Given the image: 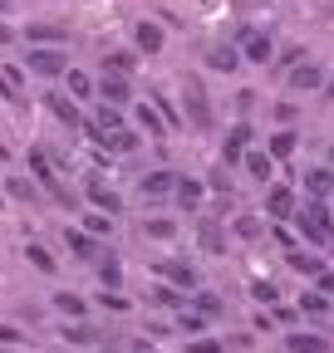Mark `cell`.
I'll list each match as a JSON object with an SVG mask.
<instances>
[{
	"instance_id": "obj_14",
	"label": "cell",
	"mask_w": 334,
	"mask_h": 353,
	"mask_svg": "<svg viewBox=\"0 0 334 353\" xmlns=\"http://www.w3.org/2000/svg\"><path fill=\"white\" fill-rule=\"evenodd\" d=\"M138 192H143V201H167L177 192V172H148L138 182Z\"/></svg>"
},
{
	"instance_id": "obj_49",
	"label": "cell",
	"mask_w": 334,
	"mask_h": 353,
	"mask_svg": "<svg viewBox=\"0 0 334 353\" xmlns=\"http://www.w3.org/2000/svg\"><path fill=\"white\" fill-rule=\"evenodd\" d=\"M320 99H334V74L324 79V88H320Z\"/></svg>"
},
{
	"instance_id": "obj_32",
	"label": "cell",
	"mask_w": 334,
	"mask_h": 353,
	"mask_svg": "<svg viewBox=\"0 0 334 353\" xmlns=\"http://www.w3.org/2000/svg\"><path fill=\"white\" fill-rule=\"evenodd\" d=\"M187 304L197 309V314H206V319H217V314H222V309H226V304H222V299H217L212 290H197V294H192Z\"/></svg>"
},
{
	"instance_id": "obj_41",
	"label": "cell",
	"mask_w": 334,
	"mask_h": 353,
	"mask_svg": "<svg viewBox=\"0 0 334 353\" xmlns=\"http://www.w3.org/2000/svg\"><path fill=\"white\" fill-rule=\"evenodd\" d=\"M0 343H10V348H20V343H25V334H20L15 324H6V319H0Z\"/></svg>"
},
{
	"instance_id": "obj_38",
	"label": "cell",
	"mask_w": 334,
	"mask_h": 353,
	"mask_svg": "<svg viewBox=\"0 0 334 353\" xmlns=\"http://www.w3.org/2000/svg\"><path fill=\"white\" fill-rule=\"evenodd\" d=\"M177 324H182L187 334H202V324H206V314H197V309H182V314H177Z\"/></svg>"
},
{
	"instance_id": "obj_34",
	"label": "cell",
	"mask_w": 334,
	"mask_h": 353,
	"mask_svg": "<svg viewBox=\"0 0 334 353\" xmlns=\"http://www.w3.org/2000/svg\"><path fill=\"white\" fill-rule=\"evenodd\" d=\"M50 304L59 309V314H64V319H84V299H79V294H69V290H64V294H55Z\"/></svg>"
},
{
	"instance_id": "obj_18",
	"label": "cell",
	"mask_w": 334,
	"mask_h": 353,
	"mask_svg": "<svg viewBox=\"0 0 334 353\" xmlns=\"http://www.w3.org/2000/svg\"><path fill=\"white\" fill-rule=\"evenodd\" d=\"M45 103H50V113H55L64 128H84V118H79V103H74V99H64V94H45Z\"/></svg>"
},
{
	"instance_id": "obj_45",
	"label": "cell",
	"mask_w": 334,
	"mask_h": 353,
	"mask_svg": "<svg viewBox=\"0 0 334 353\" xmlns=\"http://www.w3.org/2000/svg\"><path fill=\"white\" fill-rule=\"evenodd\" d=\"M236 236H246V241L261 236V221H236Z\"/></svg>"
},
{
	"instance_id": "obj_8",
	"label": "cell",
	"mask_w": 334,
	"mask_h": 353,
	"mask_svg": "<svg viewBox=\"0 0 334 353\" xmlns=\"http://www.w3.org/2000/svg\"><path fill=\"white\" fill-rule=\"evenodd\" d=\"M295 211H300V206H295V192H290L285 182H271V187H266V216H271V221H290Z\"/></svg>"
},
{
	"instance_id": "obj_36",
	"label": "cell",
	"mask_w": 334,
	"mask_h": 353,
	"mask_svg": "<svg viewBox=\"0 0 334 353\" xmlns=\"http://www.w3.org/2000/svg\"><path fill=\"white\" fill-rule=\"evenodd\" d=\"M84 231H89V236H113V216L108 211H94V216H84Z\"/></svg>"
},
{
	"instance_id": "obj_29",
	"label": "cell",
	"mask_w": 334,
	"mask_h": 353,
	"mask_svg": "<svg viewBox=\"0 0 334 353\" xmlns=\"http://www.w3.org/2000/svg\"><path fill=\"white\" fill-rule=\"evenodd\" d=\"M143 236L148 241H173L177 236V221L173 216H153V221H143Z\"/></svg>"
},
{
	"instance_id": "obj_35",
	"label": "cell",
	"mask_w": 334,
	"mask_h": 353,
	"mask_svg": "<svg viewBox=\"0 0 334 353\" xmlns=\"http://www.w3.org/2000/svg\"><path fill=\"white\" fill-rule=\"evenodd\" d=\"M25 255H30V265H35V270H39V275H55V270H59V260H55V255H50L45 245H30Z\"/></svg>"
},
{
	"instance_id": "obj_48",
	"label": "cell",
	"mask_w": 334,
	"mask_h": 353,
	"mask_svg": "<svg viewBox=\"0 0 334 353\" xmlns=\"http://www.w3.org/2000/svg\"><path fill=\"white\" fill-rule=\"evenodd\" d=\"M10 39H15V30H10L6 20H0V44H10Z\"/></svg>"
},
{
	"instance_id": "obj_39",
	"label": "cell",
	"mask_w": 334,
	"mask_h": 353,
	"mask_svg": "<svg viewBox=\"0 0 334 353\" xmlns=\"http://www.w3.org/2000/svg\"><path fill=\"white\" fill-rule=\"evenodd\" d=\"M6 192L25 201V196H35V182H25V176H10V182H6Z\"/></svg>"
},
{
	"instance_id": "obj_1",
	"label": "cell",
	"mask_w": 334,
	"mask_h": 353,
	"mask_svg": "<svg viewBox=\"0 0 334 353\" xmlns=\"http://www.w3.org/2000/svg\"><path fill=\"white\" fill-rule=\"evenodd\" d=\"M290 221H295L300 241H310V245H329V241H334V216H329V206H324L320 196H315V201H305Z\"/></svg>"
},
{
	"instance_id": "obj_27",
	"label": "cell",
	"mask_w": 334,
	"mask_h": 353,
	"mask_svg": "<svg viewBox=\"0 0 334 353\" xmlns=\"http://www.w3.org/2000/svg\"><path fill=\"white\" fill-rule=\"evenodd\" d=\"M138 123H143V132H148V138H167V123H162L157 103H138Z\"/></svg>"
},
{
	"instance_id": "obj_23",
	"label": "cell",
	"mask_w": 334,
	"mask_h": 353,
	"mask_svg": "<svg viewBox=\"0 0 334 353\" xmlns=\"http://www.w3.org/2000/svg\"><path fill=\"white\" fill-rule=\"evenodd\" d=\"M99 148H104V152H133V148H138V132H133V128H113V132H104Z\"/></svg>"
},
{
	"instance_id": "obj_9",
	"label": "cell",
	"mask_w": 334,
	"mask_h": 353,
	"mask_svg": "<svg viewBox=\"0 0 334 353\" xmlns=\"http://www.w3.org/2000/svg\"><path fill=\"white\" fill-rule=\"evenodd\" d=\"M64 245H69V255H74V260H99V255H104L99 236H89L84 226H64Z\"/></svg>"
},
{
	"instance_id": "obj_31",
	"label": "cell",
	"mask_w": 334,
	"mask_h": 353,
	"mask_svg": "<svg viewBox=\"0 0 334 353\" xmlns=\"http://www.w3.org/2000/svg\"><path fill=\"white\" fill-rule=\"evenodd\" d=\"M295 148H300V132H290V128H285V132H275V138H271V148H266V152H271L275 162H285Z\"/></svg>"
},
{
	"instance_id": "obj_5",
	"label": "cell",
	"mask_w": 334,
	"mask_h": 353,
	"mask_svg": "<svg viewBox=\"0 0 334 353\" xmlns=\"http://www.w3.org/2000/svg\"><path fill=\"white\" fill-rule=\"evenodd\" d=\"M324 79H329V74H324L315 59H300L295 69H285V83L295 88V94H320V88H324Z\"/></svg>"
},
{
	"instance_id": "obj_16",
	"label": "cell",
	"mask_w": 334,
	"mask_h": 353,
	"mask_svg": "<svg viewBox=\"0 0 334 353\" xmlns=\"http://www.w3.org/2000/svg\"><path fill=\"white\" fill-rule=\"evenodd\" d=\"M59 339L74 343V348H94V343H99V329H94V324H84V319H64Z\"/></svg>"
},
{
	"instance_id": "obj_21",
	"label": "cell",
	"mask_w": 334,
	"mask_h": 353,
	"mask_svg": "<svg viewBox=\"0 0 334 353\" xmlns=\"http://www.w3.org/2000/svg\"><path fill=\"white\" fill-rule=\"evenodd\" d=\"M285 348L290 353H329V339L324 334H285Z\"/></svg>"
},
{
	"instance_id": "obj_43",
	"label": "cell",
	"mask_w": 334,
	"mask_h": 353,
	"mask_svg": "<svg viewBox=\"0 0 334 353\" xmlns=\"http://www.w3.org/2000/svg\"><path fill=\"white\" fill-rule=\"evenodd\" d=\"M206 187H212V192H226V187H231V176H226V162H222L212 176H206Z\"/></svg>"
},
{
	"instance_id": "obj_7",
	"label": "cell",
	"mask_w": 334,
	"mask_h": 353,
	"mask_svg": "<svg viewBox=\"0 0 334 353\" xmlns=\"http://www.w3.org/2000/svg\"><path fill=\"white\" fill-rule=\"evenodd\" d=\"M133 99V83H128V74H99V103H113V108H123Z\"/></svg>"
},
{
	"instance_id": "obj_50",
	"label": "cell",
	"mask_w": 334,
	"mask_h": 353,
	"mask_svg": "<svg viewBox=\"0 0 334 353\" xmlns=\"http://www.w3.org/2000/svg\"><path fill=\"white\" fill-rule=\"evenodd\" d=\"M0 353H25V348H10V343H0Z\"/></svg>"
},
{
	"instance_id": "obj_30",
	"label": "cell",
	"mask_w": 334,
	"mask_h": 353,
	"mask_svg": "<svg viewBox=\"0 0 334 353\" xmlns=\"http://www.w3.org/2000/svg\"><path fill=\"white\" fill-rule=\"evenodd\" d=\"M64 79H69V94H74V99H94V94H99V79H89L84 69H69Z\"/></svg>"
},
{
	"instance_id": "obj_28",
	"label": "cell",
	"mask_w": 334,
	"mask_h": 353,
	"mask_svg": "<svg viewBox=\"0 0 334 353\" xmlns=\"http://www.w3.org/2000/svg\"><path fill=\"white\" fill-rule=\"evenodd\" d=\"M305 187H310V196H320V201H324V196L334 192V172H329V167H315V172H305Z\"/></svg>"
},
{
	"instance_id": "obj_22",
	"label": "cell",
	"mask_w": 334,
	"mask_h": 353,
	"mask_svg": "<svg viewBox=\"0 0 334 353\" xmlns=\"http://www.w3.org/2000/svg\"><path fill=\"white\" fill-rule=\"evenodd\" d=\"M236 64H241V50H231V44H217V50L206 54V69L212 74H231Z\"/></svg>"
},
{
	"instance_id": "obj_51",
	"label": "cell",
	"mask_w": 334,
	"mask_h": 353,
	"mask_svg": "<svg viewBox=\"0 0 334 353\" xmlns=\"http://www.w3.org/2000/svg\"><path fill=\"white\" fill-rule=\"evenodd\" d=\"M329 162H334V148H329Z\"/></svg>"
},
{
	"instance_id": "obj_33",
	"label": "cell",
	"mask_w": 334,
	"mask_h": 353,
	"mask_svg": "<svg viewBox=\"0 0 334 353\" xmlns=\"http://www.w3.org/2000/svg\"><path fill=\"white\" fill-rule=\"evenodd\" d=\"M104 69H108V74H133V69H138V54H133V50H113V54L104 59Z\"/></svg>"
},
{
	"instance_id": "obj_11",
	"label": "cell",
	"mask_w": 334,
	"mask_h": 353,
	"mask_svg": "<svg viewBox=\"0 0 334 353\" xmlns=\"http://www.w3.org/2000/svg\"><path fill=\"white\" fill-rule=\"evenodd\" d=\"M133 44H138V54H162V44H167V30L157 25V20H138L133 25Z\"/></svg>"
},
{
	"instance_id": "obj_19",
	"label": "cell",
	"mask_w": 334,
	"mask_h": 353,
	"mask_svg": "<svg viewBox=\"0 0 334 353\" xmlns=\"http://www.w3.org/2000/svg\"><path fill=\"white\" fill-rule=\"evenodd\" d=\"M285 265H290L295 275H310V280H315V275L324 270V260H320V255H310L305 245H295V250H290V255H285Z\"/></svg>"
},
{
	"instance_id": "obj_37",
	"label": "cell",
	"mask_w": 334,
	"mask_h": 353,
	"mask_svg": "<svg viewBox=\"0 0 334 353\" xmlns=\"http://www.w3.org/2000/svg\"><path fill=\"white\" fill-rule=\"evenodd\" d=\"M300 314L324 319V314H329V294H320V290H315V294H305V299H300Z\"/></svg>"
},
{
	"instance_id": "obj_6",
	"label": "cell",
	"mask_w": 334,
	"mask_h": 353,
	"mask_svg": "<svg viewBox=\"0 0 334 353\" xmlns=\"http://www.w3.org/2000/svg\"><path fill=\"white\" fill-rule=\"evenodd\" d=\"M236 50H241V59H246V64H271L275 39H271V30H246Z\"/></svg>"
},
{
	"instance_id": "obj_13",
	"label": "cell",
	"mask_w": 334,
	"mask_h": 353,
	"mask_svg": "<svg viewBox=\"0 0 334 353\" xmlns=\"http://www.w3.org/2000/svg\"><path fill=\"white\" fill-rule=\"evenodd\" d=\"M113 128H123V108H113V103H99L94 118H84V132L94 143H104V132H113Z\"/></svg>"
},
{
	"instance_id": "obj_24",
	"label": "cell",
	"mask_w": 334,
	"mask_h": 353,
	"mask_svg": "<svg viewBox=\"0 0 334 353\" xmlns=\"http://www.w3.org/2000/svg\"><path fill=\"white\" fill-rule=\"evenodd\" d=\"M0 99H10V103H20V99H25L20 69H10V64H0Z\"/></svg>"
},
{
	"instance_id": "obj_47",
	"label": "cell",
	"mask_w": 334,
	"mask_h": 353,
	"mask_svg": "<svg viewBox=\"0 0 334 353\" xmlns=\"http://www.w3.org/2000/svg\"><path fill=\"white\" fill-rule=\"evenodd\" d=\"M261 94H250V88H241V94H236V103H241V113H250V103H256Z\"/></svg>"
},
{
	"instance_id": "obj_44",
	"label": "cell",
	"mask_w": 334,
	"mask_h": 353,
	"mask_svg": "<svg viewBox=\"0 0 334 353\" xmlns=\"http://www.w3.org/2000/svg\"><path fill=\"white\" fill-rule=\"evenodd\" d=\"M99 299H104V309H118V314H123V309H128V299H123L118 290H104Z\"/></svg>"
},
{
	"instance_id": "obj_3",
	"label": "cell",
	"mask_w": 334,
	"mask_h": 353,
	"mask_svg": "<svg viewBox=\"0 0 334 353\" xmlns=\"http://www.w3.org/2000/svg\"><path fill=\"white\" fill-rule=\"evenodd\" d=\"M182 108H187V123H192V128H202V132L217 123V113H212V99H206L202 79H187V83H182Z\"/></svg>"
},
{
	"instance_id": "obj_17",
	"label": "cell",
	"mask_w": 334,
	"mask_h": 353,
	"mask_svg": "<svg viewBox=\"0 0 334 353\" xmlns=\"http://www.w3.org/2000/svg\"><path fill=\"white\" fill-rule=\"evenodd\" d=\"M173 196H177L182 211H197L202 196H206V182H197V176H177V192H173Z\"/></svg>"
},
{
	"instance_id": "obj_2",
	"label": "cell",
	"mask_w": 334,
	"mask_h": 353,
	"mask_svg": "<svg viewBox=\"0 0 334 353\" xmlns=\"http://www.w3.org/2000/svg\"><path fill=\"white\" fill-rule=\"evenodd\" d=\"M25 69L39 74V79H64V74H69V54L59 50V44H30Z\"/></svg>"
},
{
	"instance_id": "obj_26",
	"label": "cell",
	"mask_w": 334,
	"mask_h": 353,
	"mask_svg": "<svg viewBox=\"0 0 334 353\" xmlns=\"http://www.w3.org/2000/svg\"><path fill=\"white\" fill-rule=\"evenodd\" d=\"M197 241H202V250H206V255H222V245H226V236H222V221H202Z\"/></svg>"
},
{
	"instance_id": "obj_20",
	"label": "cell",
	"mask_w": 334,
	"mask_h": 353,
	"mask_svg": "<svg viewBox=\"0 0 334 353\" xmlns=\"http://www.w3.org/2000/svg\"><path fill=\"white\" fill-rule=\"evenodd\" d=\"M241 167H246L250 176H256V182H271V176H275V157H271V152H261V148H250Z\"/></svg>"
},
{
	"instance_id": "obj_40",
	"label": "cell",
	"mask_w": 334,
	"mask_h": 353,
	"mask_svg": "<svg viewBox=\"0 0 334 353\" xmlns=\"http://www.w3.org/2000/svg\"><path fill=\"white\" fill-rule=\"evenodd\" d=\"M275 285H266V280H256V285H250V299H261V304H275Z\"/></svg>"
},
{
	"instance_id": "obj_25",
	"label": "cell",
	"mask_w": 334,
	"mask_h": 353,
	"mask_svg": "<svg viewBox=\"0 0 334 353\" xmlns=\"http://www.w3.org/2000/svg\"><path fill=\"white\" fill-rule=\"evenodd\" d=\"M99 280H104V290H123V265H118V255H99Z\"/></svg>"
},
{
	"instance_id": "obj_12",
	"label": "cell",
	"mask_w": 334,
	"mask_h": 353,
	"mask_svg": "<svg viewBox=\"0 0 334 353\" xmlns=\"http://www.w3.org/2000/svg\"><path fill=\"white\" fill-rule=\"evenodd\" d=\"M84 196H89V206L94 211H108V216H123V196L113 192V187H104L99 176H89V182H84Z\"/></svg>"
},
{
	"instance_id": "obj_4",
	"label": "cell",
	"mask_w": 334,
	"mask_h": 353,
	"mask_svg": "<svg viewBox=\"0 0 334 353\" xmlns=\"http://www.w3.org/2000/svg\"><path fill=\"white\" fill-rule=\"evenodd\" d=\"M250 138H256V128H250L246 118H241V123H231V128H226V138H222V162H226V167L246 162V152H250Z\"/></svg>"
},
{
	"instance_id": "obj_42",
	"label": "cell",
	"mask_w": 334,
	"mask_h": 353,
	"mask_svg": "<svg viewBox=\"0 0 334 353\" xmlns=\"http://www.w3.org/2000/svg\"><path fill=\"white\" fill-rule=\"evenodd\" d=\"M187 353H222V339H192Z\"/></svg>"
},
{
	"instance_id": "obj_15",
	"label": "cell",
	"mask_w": 334,
	"mask_h": 353,
	"mask_svg": "<svg viewBox=\"0 0 334 353\" xmlns=\"http://www.w3.org/2000/svg\"><path fill=\"white\" fill-rule=\"evenodd\" d=\"M157 270H162V280H167V285H177L182 294H187V290H197V270H192L187 260H162Z\"/></svg>"
},
{
	"instance_id": "obj_46",
	"label": "cell",
	"mask_w": 334,
	"mask_h": 353,
	"mask_svg": "<svg viewBox=\"0 0 334 353\" xmlns=\"http://www.w3.org/2000/svg\"><path fill=\"white\" fill-rule=\"evenodd\" d=\"M315 285H320V294H334V270H320Z\"/></svg>"
},
{
	"instance_id": "obj_10",
	"label": "cell",
	"mask_w": 334,
	"mask_h": 353,
	"mask_svg": "<svg viewBox=\"0 0 334 353\" xmlns=\"http://www.w3.org/2000/svg\"><path fill=\"white\" fill-rule=\"evenodd\" d=\"M25 39L30 44H64L69 39V20H30L25 25Z\"/></svg>"
}]
</instances>
